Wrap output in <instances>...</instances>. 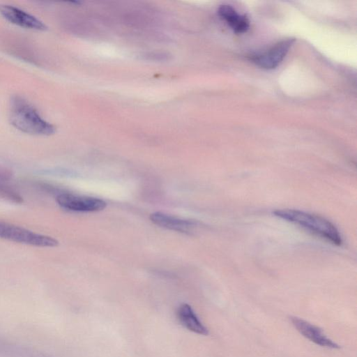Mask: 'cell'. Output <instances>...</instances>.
Masks as SVG:
<instances>
[{"mask_svg": "<svg viewBox=\"0 0 357 357\" xmlns=\"http://www.w3.org/2000/svg\"><path fill=\"white\" fill-rule=\"evenodd\" d=\"M273 213L334 245H340L342 243V236L336 227L321 216L289 208L278 209Z\"/></svg>", "mask_w": 357, "mask_h": 357, "instance_id": "1", "label": "cell"}, {"mask_svg": "<svg viewBox=\"0 0 357 357\" xmlns=\"http://www.w3.org/2000/svg\"><path fill=\"white\" fill-rule=\"evenodd\" d=\"M9 120L17 130L34 135H51L55 132L53 125L44 120L36 109L22 98L11 99Z\"/></svg>", "mask_w": 357, "mask_h": 357, "instance_id": "2", "label": "cell"}, {"mask_svg": "<svg viewBox=\"0 0 357 357\" xmlns=\"http://www.w3.org/2000/svg\"><path fill=\"white\" fill-rule=\"evenodd\" d=\"M0 238L38 247H55L59 245V241L51 236L3 221H0Z\"/></svg>", "mask_w": 357, "mask_h": 357, "instance_id": "3", "label": "cell"}, {"mask_svg": "<svg viewBox=\"0 0 357 357\" xmlns=\"http://www.w3.org/2000/svg\"><path fill=\"white\" fill-rule=\"evenodd\" d=\"M294 42V38L281 40L262 52L250 55L249 59L259 68L266 70L274 69L284 59Z\"/></svg>", "mask_w": 357, "mask_h": 357, "instance_id": "4", "label": "cell"}, {"mask_svg": "<svg viewBox=\"0 0 357 357\" xmlns=\"http://www.w3.org/2000/svg\"><path fill=\"white\" fill-rule=\"evenodd\" d=\"M56 202L61 207L75 211H99L105 209L107 206V203L102 199L77 196L69 193L59 195L56 197Z\"/></svg>", "mask_w": 357, "mask_h": 357, "instance_id": "5", "label": "cell"}, {"mask_svg": "<svg viewBox=\"0 0 357 357\" xmlns=\"http://www.w3.org/2000/svg\"><path fill=\"white\" fill-rule=\"evenodd\" d=\"M0 14L9 22L26 29L45 31L47 26L33 15L15 6L0 5Z\"/></svg>", "mask_w": 357, "mask_h": 357, "instance_id": "6", "label": "cell"}, {"mask_svg": "<svg viewBox=\"0 0 357 357\" xmlns=\"http://www.w3.org/2000/svg\"><path fill=\"white\" fill-rule=\"evenodd\" d=\"M291 324L305 338L313 343L329 349H338L340 346L328 337L318 327L297 317L289 318Z\"/></svg>", "mask_w": 357, "mask_h": 357, "instance_id": "7", "label": "cell"}, {"mask_svg": "<svg viewBox=\"0 0 357 357\" xmlns=\"http://www.w3.org/2000/svg\"><path fill=\"white\" fill-rule=\"evenodd\" d=\"M149 218L158 226L185 234H192L200 226L195 220L181 219L161 212L151 213Z\"/></svg>", "mask_w": 357, "mask_h": 357, "instance_id": "8", "label": "cell"}, {"mask_svg": "<svg viewBox=\"0 0 357 357\" xmlns=\"http://www.w3.org/2000/svg\"><path fill=\"white\" fill-rule=\"evenodd\" d=\"M176 317L180 324L188 331L202 335L208 334L207 328L202 324L190 305L181 304L176 310Z\"/></svg>", "mask_w": 357, "mask_h": 357, "instance_id": "9", "label": "cell"}, {"mask_svg": "<svg viewBox=\"0 0 357 357\" xmlns=\"http://www.w3.org/2000/svg\"><path fill=\"white\" fill-rule=\"evenodd\" d=\"M219 16L236 33L246 32L250 27V20L245 15L239 14L229 4L221 5L218 10Z\"/></svg>", "mask_w": 357, "mask_h": 357, "instance_id": "10", "label": "cell"}, {"mask_svg": "<svg viewBox=\"0 0 357 357\" xmlns=\"http://www.w3.org/2000/svg\"><path fill=\"white\" fill-rule=\"evenodd\" d=\"M143 58L151 61H166L169 59V55L162 52H149L142 56Z\"/></svg>", "mask_w": 357, "mask_h": 357, "instance_id": "11", "label": "cell"}]
</instances>
